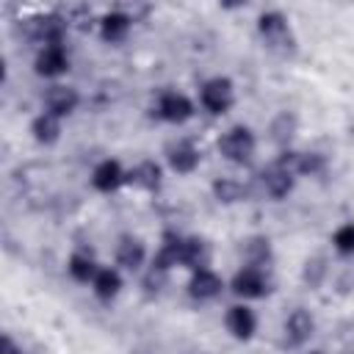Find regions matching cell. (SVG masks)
Here are the masks:
<instances>
[{
    "label": "cell",
    "mask_w": 354,
    "mask_h": 354,
    "mask_svg": "<svg viewBox=\"0 0 354 354\" xmlns=\"http://www.w3.org/2000/svg\"><path fill=\"white\" fill-rule=\"evenodd\" d=\"M257 33H260L263 44L277 55L288 58L296 53V36H293L288 17L282 11H263L257 17Z\"/></svg>",
    "instance_id": "6da1fadb"
},
{
    "label": "cell",
    "mask_w": 354,
    "mask_h": 354,
    "mask_svg": "<svg viewBox=\"0 0 354 354\" xmlns=\"http://www.w3.org/2000/svg\"><path fill=\"white\" fill-rule=\"evenodd\" d=\"M254 149H257V138H254V133H252L246 124H232V127L218 138V152H221L230 163H238V166L249 163L252 155H254Z\"/></svg>",
    "instance_id": "7a4b0ae2"
},
{
    "label": "cell",
    "mask_w": 354,
    "mask_h": 354,
    "mask_svg": "<svg viewBox=\"0 0 354 354\" xmlns=\"http://www.w3.org/2000/svg\"><path fill=\"white\" fill-rule=\"evenodd\" d=\"M199 100H202L205 111H210V113H216V116L227 113V111L232 108V102H235L232 80H230V77H221V75L205 80V86H202V91H199Z\"/></svg>",
    "instance_id": "3957f363"
},
{
    "label": "cell",
    "mask_w": 354,
    "mask_h": 354,
    "mask_svg": "<svg viewBox=\"0 0 354 354\" xmlns=\"http://www.w3.org/2000/svg\"><path fill=\"white\" fill-rule=\"evenodd\" d=\"M230 288H232V293H235V296H241V299H260V296H266V293H268V279H266L263 268L243 266V268L232 277Z\"/></svg>",
    "instance_id": "277c9868"
},
{
    "label": "cell",
    "mask_w": 354,
    "mask_h": 354,
    "mask_svg": "<svg viewBox=\"0 0 354 354\" xmlns=\"http://www.w3.org/2000/svg\"><path fill=\"white\" fill-rule=\"evenodd\" d=\"M315 332V318L310 315V310L296 307L288 318H285V346L290 348H301Z\"/></svg>",
    "instance_id": "5b68a950"
},
{
    "label": "cell",
    "mask_w": 354,
    "mask_h": 354,
    "mask_svg": "<svg viewBox=\"0 0 354 354\" xmlns=\"http://www.w3.org/2000/svg\"><path fill=\"white\" fill-rule=\"evenodd\" d=\"M260 185H263V191H266L271 199H285V196L293 191V185H296V174L288 171L285 166H279V163L274 160L271 166H266V169L260 171Z\"/></svg>",
    "instance_id": "8992f818"
},
{
    "label": "cell",
    "mask_w": 354,
    "mask_h": 354,
    "mask_svg": "<svg viewBox=\"0 0 354 354\" xmlns=\"http://www.w3.org/2000/svg\"><path fill=\"white\" fill-rule=\"evenodd\" d=\"M158 116L171 124H183L194 116V102L180 91H163L158 100Z\"/></svg>",
    "instance_id": "52a82bcc"
},
{
    "label": "cell",
    "mask_w": 354,
    "mask_h": 354,
    "mask_svg": "<svg viewBox=\"0 0 354 354\" xmlns=\"http://www.w3.org/2000/svg\"><path fill=\"white\" fill-rule=\"evenodd\" d=\"M33 66H36V75H41V77H58L69 69V55H66L64 44H50V47L39 50Z\"/></svg>",
    "instance_id": "ba28073f"
},
{
    "label": "cell",
    "mask_w": 354,
    "mask_h": 354,
    "mask_svg": "<svg viewBox=\"0 0 354 354\" xmlns=\"http://www.w3.org/2000/svg\"><path fill=\"white\" fill-rule=\"evenodd\" d=\"M80 105V94H77V88H72V86H50L47 88V94H44V108H47V113H53V116H58V119H64V116H69L75 108Z\"/></svg>",
    "instance_id": "9c48e42d"
},
{
    "label": "cell",
    "mask_w": 354,
    "mask_h": 354,
    "mask_svg": "<svg viewBox=\"0 0 354 354\" xmlns=\"http://www.w3.org/2000/svg\"><path fill=\"white\" fill-rule=\"evenodd\" d=\"M127 183V171L119 166V160H102L94 166L91 171V185L100 191V194H113L116 188H122Z\"/></svg>",
    "instance_id": "30bf717a"
},
{
    "label": "cell",
    "mask_w": 354,
    "mask_h": 354,
    "mask_svg": "<svg viewBox=\"0 0 354 354\" xmlns=\"http://www.w3.org/2000/svg\"><path fill=\"white\" fill-rule=\"evenodd\" d=\"M224 326L235 340H252V335L257 329V318L246 304H232L224 315Z\"/></svg>",
    "instance_id": "8fae6325"
},
{
    "label": "cell",
    "mask_w": 354,
    "mask_h": 354,
    "mask_svg": "<svg viewBox=\"0 0 354 354\" xmlns=\"http://www.w3.org/2000/svg\"><path fill=\"white\" fill-rule=\"evenodd\" d=\"M221 288H224L221 277H218L216 271H210V268L194 271V274H191V282H188V293H191L194 299H199V301L216 299V296L221 293Z\"/></svg>",
    "instance_id": "7c38bea8"
},
{
    "label": "cell",
    "mask_w": 354,
    "mask_h": 354,
    "mask_svg": "<svg viewBox=\"0 0 354 354\" xmlns=\"http://www.w3.org/2000/svg\"><path fill=\"white\" fill-rule=\"evenodd\" d=\"M147 260V246L133 238V235H124L116 246V266H122L124 271H138Z\"/></svg>",
    "instance_id": "4fadbf2b"
},
{
    "label": "cell",
    "mask_w": 354,
    "mask_h": 354,
    "mask_svg": "<svg viewBox=\"0 0 354 354\" xmlns=\"http://www.w3.org/2000/svg\"><path fill=\"white\" fill-rule=\"evenodd\" d=\"M130 25H133L130 14H124V11H111V14H105V17L100 19V39L108 41V44L124 41L127 33H130Z\"/></svg>",
    "instance_id": "5bb4252c"
},
{
    "label": "cell",
    "mask_w": 354,
    "mask_h": 354,
    "mask_svg": "<svg viewBox=\"0 0 354 354\" xmlns=\"http://www.w3.org/2000/svg\"><path fill=\"white\" fill-rule=\"evenodd\" d=\"M127 183L141 191H158L163 183V169L155 160H141L136 169L127 171Z\"/></svg>",
    "instance_id": "9a60e30c"
},
{
    "label": "cell",
    "mask_w": 354,
    "mask_h": 354,
    "mask_svg": "<svg viewBox=\"0 0 354 354\" xmlns=\"http://www.w3.org/2000/svg\"><path fill=\"white\" fill-rule=\"evenodd\" d=\"M199 160H202V155H199V149L191 141H180V144H174L169 149V166L177 174H191L199 166Z\"/></svg>",
    "instance_id": "2e32d148"
},
{
    "label": "cell",
    "mask_w": 354,
    "mask_h": 354,
    "mask_svg": "<svg viewBox=\"0 0 354 354\" xmlns=\"http://www.w3.org/2000/svg\"><path fill=\"white\" fill-rule=\"evenodd\" d=\"M207 260H210V249L202 238H183L180 266H185L191 271H199V268H207Z\"/></svg>",
    "instance_id": "e0dca14e"
},
{
    "label": "cell",
    "mask_w": 354,
    "mask_h": 354,
    "mask_svg": "<svg viewBox=\"0 0 354 354\" xmlns=\"http://www.w3.org/2000/svg\"><path fill=\"white\" fill-rule=\"evenodd\" d=\"M30 133H33V138H36L39 144L50 147V144H55V141L61 138V119L44 111V113H39V116L30 122Z\"/></svg>",
    "instance_id": "ac0fdd59"
},
{
    "label": "cell",
    "mask_w": 354,
    "mask_h": 354,
    "mask_svg": "<svg viewBox=\"0 0 354 354\" xmlns=\"http://www.w3.org/2000/svg\"><path fill=\"white\" fill-rule=\"evenodd\" d=\"M91 290H94V296L102 299V301L116 299L119 290H122V274H119L116 268H100L97 277H94V282H91Z\"/></svg>",
    "instance_id": "d6986e66"
},
{
    "label": "cell",
    "mask_w": 354,
    "mask_h": 354,
    "mask_svg": "<svg viewBox=\"0 0 354 354\" xmlns=\"http://www.w3.org/2000/svg\"><path fill=\"white\" fill-rule=\"evenodd\" d=\"M66 271H69V277L77 279V282H94L100 266H97V260H94L88 252H75V254L69 257V263H66Z\"/></svg>",
    "instance_id": "ffe728a7"
},
{
    "label": "cell",
    "mask_w": 354,
    "mask_h": 354,
    "mask_svg": "<svg viewBox=\"0 0 354 354\" xmlns=\"http://www.w3.org/2000/svg\"><path fill=\"white\" fill-rule=\"evenodd\" d=\"M210 188H213L216 202H221V205H235V202H241L246 196V188L232 177H218V180H213Z\"/></svg>",
    "instance_id": "44dd1931"
},
{
    "label": "cell",
    "mask_w": 354,
    "mask_h": 354,
    "mask_svg": "<svg viewBox=\"0 0 354 354\" xmlns=\"http://www.w3.org/2000/svg\"><path fill=\"white\" fill-rule=\"evenodd\" d=\"M243 254H246V266L263 268L271 260V241L263 238V235H254V238H249L243 243Z\"/></svg>",
    "instance_id": "7402d4cb"
},
{
    "label": "cell",
    "mask_w": 354,
    "mask_h": 354,
    "mask_svg": "<svg viewBox=\"0 0 354 354\" xmlns=\"http://www.w3.org/2000/svg\"><path fill=\"white\" fill-rule=\"evenodd\" d=\"M293 133H296V116L288 113V111H282V113L271 122V141H277V144L285 147V144L293 138Z\"/></svg>",
    "instance_id": "603a6c76"
},
{
    "label": "cell",
    "mask_w": 354,
    "mask_h": 354,
    "mask_svg": "<svg viewBox=\"0 0 354 354\" xmlns=\"http://www.w3.org/2000/svg\"><path fill=\"white\" fill-rule=\"evenodd\" d=\"M332 243L340 254H354V224H343L335 230L332 235Z\"/></svg>",
    "instance_id": "cb8c5ba5"
},
{
    "label": "cell",
    "mask_w": 354,
    "mask_h": 354,
    "mask_svg": "<svg viewBox=\"0 0 354 354\" xmlns=\"http://www.w3.org/2000/svg\"><path fill=\"white\" fill-rule=\"evenodd\" d=\"M3 354H25V351H22V348H17V346H14V340L6 335V337H3Z\"/></svg>",
    "instance_id": "d4e9b609"
},
{
    "label": "cell",
    "mask_w": 354,
    "mask_h": 354,
    "mask_svg": "<svg viewBox=\"0 0 354 354\" xmlns=\"http://www.w3.org/2000/svg\"><path fill=\"white\" fill-rule=\"evenodd\" d=\"M310 354H321V351H310Z\"/></svg>",
    "instance_id": "484cf974"
}]
</instances>
